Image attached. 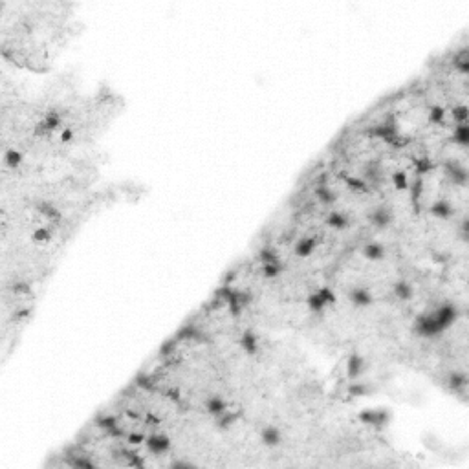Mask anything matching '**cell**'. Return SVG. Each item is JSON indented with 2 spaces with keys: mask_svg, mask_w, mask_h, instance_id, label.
Instances as JSON below:
<instances>
[{
  "mask_svg": "<svg viewBox=\"0 0 469 469\" xmlns=\"http://www.w3.org/2000/svg\"><path fill=\"white\" fill-rule=\"evenodd\" d=\"M361 253H363L365 259L370 260V262H379V260L385 259V248H383L381 244H378V242H369V244H365L363 249H361Z\"/></svg>",
  "mask_w": 469,
  "mask_h": 469,
  "instance_id": "8",
  "label": "cell"
},
{
  "mask_svg": "<svg viewBox=\"0 0 469 469\" xmlns=\"http://www.w3.org/2000/svg\"><path fill=\"white\" fill-rule=\"evenodd\" d=\"M317 248V242L314 237H302V239L297 240V244L293 246V253L299 257V259H308Z\"/></svg>",
  "mask_w": 469,
  "mask_h": 469,
  "instance_id": "5",
  "label": "cell"
},
{
  "mask_svg": "<svg viewBox=\"0 0 469 469\" xmlns=\"http://www.w3.org/2000/svg\"><path fill=\"white\" fill-rule=\"evenodd\" d=\"M348 299H350V302H352L354 306H358V308H369L370 304L374 302L370 290H367V288H363V286L352 288V290H350V293H348Z\"/></svg>",
  "mask_w": 469,
  "mask_h": 469,
  "instance_id": "2",
  "label": "cell"
},
{
  "mask_svg": "<svg viewBox=\"0 0 469 469\" xmlns=\"http://www.w3.org/2000/svg\"><path fill=\"white\" fill-rule=\"evenodd\" d=\"M259 260H260V264L262 266H266V264H273V262H279V255H277V251L273 248H262L259 251Z\"/></svg>",
  "mask_w": 469,
  "mask_h": 469,
  "instance_id": "22",
  "label": "cell"
},
{
  "mask_svg": "<svg viewBox=\"0 0 469 469\" xmlns=\"http://www.w3.org/2000/svg\"><path fill=\"white\" fill-rule=\"evenodd\" d=\"M145 438H147V436H145L143 433H130V435L127 436V442L132 445H139V444H143Z\"/></svg>",
  "mask_w": 469,
  "mask_h": 469,
  "instance_id": "30",
  "label": "cell"
},
{
  "mask_svg": "<svg viewBox=\"0 0 469 469\" xmlns=\"http://www.w3.org/2000/svg\"><path fill=\"white\" fill-rule=\"evenodd\" d=\"M59 139H61L62 143H70L73 139V129H62L59 132Z\"/></svg>",
  "mask_w": 469,
  "mask_h": 469,
  "instance_id": "31",
  "label": "cell"
},
{
  "mask_svg": "<svg viewBox=\"0 0 469 469\" xmlns=\"http://www.w3.org/2000/svg\"><path fill=\"white\" fill-rule=\"evenodd\" d=\"M346 183L354 192H367V189H369V185L359 178H346Z\"/></svg>",
  "mask_w": 469,
  "mask_h": 469,
  "instance_id": "28",
  "label": "cell"
},
{
  "mask_svg": "<svg viewBox=\"0 0 469 469\" xmlns=\"http://www.w3.org/2000/svg\"><path fill=\"white\" fill-rule=\"evenodd\" d=\"M414 165H416V173L420 174V176L427 174L429 171H431V167H433V163H431V160H429V158L416 160V162H414Z\"/></svg>",
  "mask_w": 469,
  "mask_h": 469,
  "instance_id": "29",
  "label": "cell"
},
{
  "mask_svg": "<svg viewBox=\"0 0 469 469\" xmlns=\"http://www.w3.org/2000/svg\"><path fill=\"white\" fill-rule=\"evenodd\" d=\"M240 348L249 356L257 354V352H259V337H257L251 330H246L244 334H242V337H240Z\"/></svg>",
  "mask_w": 469,
  "mask_h": 469,
  "instance_id": "9",
  "label": "cell"
},
{
  "mask_svg": "<svg viewBox=\"0 0 469 469\" xmlns=\"http://www.w3.org/2000/svg\"><path fill=\"white\" fill-rule=\"evenodd\" d=\"M359 420L363 421V423H367V425L383 427L387 425L388 414L385 411H363L359 414Z\"/></svg>",
  "mask_w": 469,
  "mask_h": 469,
  "instance_id": "7",
  "label": "cell"
},
{
  "mask_svg": "<svg viewBox=\"0 0 469 469\" xmlns=\"http://www.w3.org/2000/svg\"><path fill=\"white\" fill-rule=\"evenodd\" d=\"M365 370V361L361 356L352 354L348 358V363H346V376L350 379H358Z\"/></svg>",
  "mask_w": 469,
  "mask_h": 469,
  "instance_id": "11",
  "label": "cell"
},
{
  "mask_svg": "<svg viewBox=\"0 0 469 469\" xmlns=\"http://www.w3.org/2000/svg\"><path fill=\"white\" fill-rule=\"evenodd\" d=\"M449 388L451 390H455V393H458V390H464L465 385H467V376L465 374H460V372H453L449 376Z\"/></svg>",
  "mask_w": 469,
  "mask_h": 469,
  "instance_id": "18",
  "label": "cell"
},
{
  "mask_svg": "<svg viewBox=\"0 0 469 469\" xmlns=\"http://www.w3.org/2000/svg\"><path fill=\"white\" fill-rule=\"evenodd\" d=\"M393 292H394V297L400 299V301H409L412 297V286L407 281H398V283L394 284Z\"/></svg>",
  "mask_w": 469,
  "mask_h": 469,
  "instance_id": "16",
  "label": "cell"
},
{
  "mask_svg": "<svg viewBox=\"0 0 469 469\" xmlns=\"http://www.w3.org/2000/svg\"><path fill=\"white\" fill-rule=\"evenodd\" d=\"M306 304H308V310H310L311 314H323L326 308V302L323 301V297L317 292L310 293V297L306 299Z\"/></svg>",
  "mask_w": 469,
  "mask_h": 469,
  "instance_id": "17",
  "label": "cell"
},
{
  "mask_svg": "<svg viewBox=\"0 0 469 469\" xmlns=\"http://www.w3.org/2000/svg\"><path fill=\"white\" fill-rule=\"evenodd\" d=\"M445 173H447V176H449L453 182L458 183V185H465V183H467V171H465V167H462L456 160H449V162L445 163Z\"/></svg>",
  "mask_w": 469,
  "mask_h": 469,
  "instance_id": "3",
  "label": "cell"
},
{
  "mask_svg": "<svg viewBox=\"0 0 469 469\" xmlns=\"http://www.w3.org/2000/svg\"><path fill=\"white\" fill-rule=\"evenodd\" d=\"M37 211L50 222H57L59 218H61V213H59L57 207L52 206V204H48V202H41V204L37 206Z\"/></svg>",
  "mask_w": 469,
  "mask_h": 469,
  "instance_id": "15",
  "label": "cell"
},
{
  "mask_svg": "<svg viewBox=\"0 0 469 469\" xmlns=\"http://www.w3.org/2000/svg\"><path fill=\"white\" fill-rule=\"evenodd\" d=\"M4 163L10 169L20 167V163H22V154H20L19 150H15V148H10V150H6V154H4Z\"/></svg>",
  "mask_w": 469,
  "mask_h": 469,
  "instance_id": "20",
  "label": "cell"
},
{
  "mask_svg": "<svg viewBox=\"0 0 469 469\" xmlns=\"http://www.w3.org/2000/svg\"><path fill=\"white\" fill-rule=\"evenodd\" d=\"M369 220L374 227L385 229V227H388V225L393 224V213H390L387 207H378V209H374L372 213H370Z\"/></svg>",
  "mask_w": 469,
  "mask_h": 469,
  "instance_id": "4",
  "label": "cell"
},
{
  "mask_svg": "<svg viewBox=\"0 0 469 469\" xmlns=\"http://www.w3.org/2000/svg\"><path fill=\"white\" fill-rule=\"evenodd\" d=\"M453 141L456 145H460L462 148H465L469 145V127L467 123H460L455 127V132H453Z\"/></svg>",
  "mask_w": 469,
  "mask_h": 469,
  "instance_id": "14",
  "label": "cell"
},
{
  "mask_svg": "<svg viewBox=\"0 0 469 469\" xmlns=\"http://www.w3.org/2000/svg\"><path fill=\"white\" fill-rule=\"evenodd\" d=\"M260 438H262L264 445H268V447H277V445L283 442V433L279 431L277 427H264L262 433H260Z\"/></svg>",
  "mask_w": 469,
  "mask_h": 469,
  "instance_id": "12",
  "label": "cell"
},
{
  "mask_svg": "<svg viewBox=\"0 0 469 469\" xmlns=\"http://www.w3.org/2000/svg\"><path fill=\"white\" fill-rule=\"evenodd\" d=\"M427 118H429V123L442 125V123H444V118H445V110L442 108L440 105H433L431 108H429V114H427Z\"/></svg>",
  "mask_w": 469,
  "mask_h": 469,
  "instance_id": "24",
  "label": "cell"
},
{
  "mask_svg": "<svg viewBox=\"0 0 469 469\" xmlns=\"http://www.w3.org/2000/svg\"><path fill=\"white\" fill-rule=\"evenodd\" d=\"M393 183L396 187V191H407L409 189V178L403 171H398L393 174Z\"/></svg>",
  "mask_w": 469,
  "mask_h": 469,
  "instance_id": "25",
  "label": "cell"
},
{
  "mask_svg": "<svg viewBox=\"0 0 469 469\" xmlns=\"http://www.w3.org/2000/svg\"><path fill=\"white\" fill-rule=\"evenodd\" d=\"M453 120L456 123H467V106L465 105H456L453 108Z\"/></svg>",
  "mask_w": 469,
  "mask_h": 469,
  "instance_id": "27",
  "label": "cell"
},
{
  "mask_svg": "<svg viewBox=\"0 0 469 469\" xmlns=\"http://www.w3.org/2000/svg\"><path fill=\"white\" fill-rule=\"evenodd\" d=\"M429 211H431V215L435 216V218L445 220V218H449V216L453 215V206L445 200H436L435 204L429 207Z\"/></svg>",
  "mask_w": 469,
  "mask_h": 469,
  "instance_id": "13",
  "label": "cell"
},
{
  "mask_svg": "<svg viewBox=\"0 0 469 469\" xmlns=\"http://www.w3.org/2000/svg\"><path fill=\"white\" fill-rule=\"evenodd\" d=\"M326 224L335 231H345L350 225V218L341 211H332L330 215L326 216Z\"/></svg>",
  "mask_w": 469,
  "mask_h": 469,
  "instance_id": "10",
  "label": "cell"
},
{
  "mask_svg": "<svg viewBox=\"0 0 469 469\" xmlns=\"http://www.w3.org/2000/svg\"><path fill=\"white\" fill-rule=\"evenodd\" d=\"M317 293L323 297V301L326 302V306H332V304H335V301H337V297H335L334 290H332V288H328V286L319 288V290H317Z\"/></svg>",
  "mask_w": 469,
  "mask_h": 469,
  "instance_id": "26",
  "label": "cell"
},
{
  "mask_svg": "<svg viewBox=\"0 0 469 469\" xmlns=\"http://www.w3.org/2000/svg\"><path fill=\"white\" fill-rule=\"evenodd\" d=\"M316 197H317V200L321 202L323 206H332V204L335 202V194L326 185H319V187H317V189H316Z\"/></svg>",
  "mask_w": 469,
  "mask_h": 469,
  "instance_id": "19",
  "label": "cell"
},
{
  "mask_svg": "<svg viewBox=\"0 0 469 469\" xmlns=\"http://www.w3.org/2000/svg\"><path fill=\"white\" fill-rule=\"evenodd\" d=\"M145 445H147L148 453L163 455V453H167L171 449V438L165 433H154V435H148L145 438Z\"/></svg>",
  "mask_w": 469,
  "mask_h": 469,
  "instance_id": "1",
  "label": "cell"
},
{
  "mask_svg": "<svg viewBox=\"0 0 469 469\" xmlns=\"http://www.w3.org/2000/svg\"><path fill=\"white\" fill-rule=\"evenodd\" d=\"M52 237H53V231L48 225H46V227H38V229H35L33 235H31V239H33L37 244H46V242L52 240Z\"/></svg>",
  "mask_w": 469,
  "mask_h": 469,
  "instance_id": "21",
  "label": "cell"
},
{
  "mask_svg": "<svg viewBox=\"0 0 469 469\" xmlns=\"http://www.w3.org/2000/svg\"><path fill=\"white\" fill-rule=\"evenodd\" d=\"M281 273H283V264H281V260H279V262L262 266V275L266 279H269V281H271V279H277Z\"/></svg>",
  "mask_w": 469,
  "mask_h": 469,
  "instance_id": "23",
  "label": "cell"
},
{
  "mask_svg": "<svg viewBox=\"0 0 469 469\" xmlns=\"http://www.w3.org/2000/svg\"><path fill=\"white\" fill-rule=\"evenodd\" d=\"M204 407H206L207 414L218 418V416H222L224 412H227V402H225L222 396H209L206 400V403H204Z\"/></svg>",
  "mask_w": 469,
  "mask_h": 469,
  "instance_id": "6",
  "label": "cell"
}]
</instances>
